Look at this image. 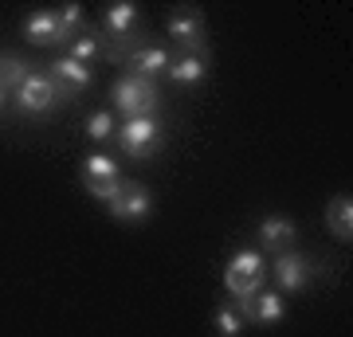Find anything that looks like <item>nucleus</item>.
I'll list each match as a JSON object with an SVG mask.
<instances>
[{
    "label": "nucleus",
    "mask_w": 353,
    "mask_h": 337,
    "mask_svg": "<svg viewBox=\"0 0 353 337\" xmlns=\"http://www.w3.org/2000/svg\"><path fill=\"white\" fill-rule=\"evenodd\" d=\"M161 122L157 118H126L122 122V130H118V141H122V150H126V157H138V161H145V157H153V153L161 150Z\"/></svg>",
    "instance_id": "nucleus-5"
},
{
    "label": "nucleus",
    "mask_w": 353,
    "mask_h": 337,
    "mask_svg": "<svg viewBox=\"0 0 353 337\" xmlns=\"http://www.w3.org/2000/svg\"><path fill=\"white\" fill-rule=\"evenodd\" d=\"M87 138L94 141V145H102V141L114 138V114L110 110H94L87 118Z\"/></svg>",
    "instance_id": "nucleus-21"
},
{
    "label": "nucleus",
    "mask_w": 353,
    "mask_h": 337,
    "mask_svg": "<svg viewBox=\"0 0 353 337\" xmlns=\"http://www.w3.org/2000/svg\"><path fill=\"white\" fill-rule=\"evenodd\" d=\"M79 181H83V188H87L94 200L110 204L114 192L122 188V169H118V161L106 157V153H90L87 161H83V169H79Z\"/></svg>",
    "instance_id": "nucleus-4"
},
{
    "label": "nucleus",
    "mask_w": 353,
    "mask_h": 337,
    "mask_svg": "<svg viewBox=\"0 0 353 337\" xmlns=\"http://www.w3.org/2000/svg\"><path fill=\"white\" fill-rule=\"evenodd\" d=\"M12 99H16V110L20 114H48L51 106H55V99H59V87L51 83V75L32 71V75L12 90Z\"/></svg>",
    "instance_id": "nucleus-7"
},
{
    "label": "nucleus",
    "mask_w": 353,
    "mask_h": 337,
    "mask_svg": "<svg viewBox=\"0 0 353 337\" xmlns=\"http://www.w3.org/2000/svg\"><path fill=\"white\" fill-rule=\"evenodd\" d=\"M51 83L55 87H67V90H83L90 87V67L87 63H75V59H67V55H59V59L51 63Z\"/></svg>",
    "instance_id": "nucleus-16"
},
{
    "label": "nucleus",
    "mask_w": 353,
    "mask_h": 337,
    "mask_svg": "<svg viewBox=\"0 0 353 337\" xmlns=\"http://www.w3.org/2000/svg\"><path fill=\"white\" fill-rule=\"evenodd\" d=\"M243 325H248V318H243V310L236 306V302H224V306L212 314L216 337H243Z\"/></svg>",
    "instance_id": "nucleus-18"
},
{
    "label": "nucleus",
    "mask_w": 353,
    "mask_h": 337,
    "mask_svg": "<svg viewBox=\"0 0 353 337\" xmlns=\"http://www.w3.org/2000/svg\"><path fill=\"white\" fill-rule=\"evenodd\" d=\"M271 275H275V283H279L283 294H299V290L310 287V278H314V263L290 247V251H279V255H275Z\"/></svg>",
    "instance_id": "nucleus-8"
},
{
    "label": "nucleus",
    "mask_w": 353,
    "mask_h": 337,
    "mask_svg": "<svg viewBox=\"0 0 353 337\" xmlns=\"http://www.w3.org/2000/svg\"><path fill=\"white\" fill-rule=\"evenodd\" d=\"M110 216L118 224H141V220H150L153 216V192L138 181H122V188L114 192V200L106 204Z\"/></svg>",
    "instance_id": "nucleus-6"
},
{
    "label": "nucleus",
    "mask_w": 353,
    "mask_h": 337,
    "mask_svg": "<svg viewBox=\"0 0 353 337\" xmlns=\"http://www.w3.org/2000/svg\"><path fill=\"white\" fill-rule=\"evenodd\" d=\"M28 75H32V71H28V63L20 59L16 51H0V87L8 90V94H12Z\"/></svg>",
    "instance_id": "nucleus-19"
},
{
    "label": "nucleus",
    "mask_w": 353,
    "mask_h": 337,
    "mask_svg": "<svg viewBox=\"0 0 353 337\" xmlns=\"http://www.w3.org/2000/svg\"><path fill=\"white\" fill-rule=\"evenodd\" d=\"M106 51H110V39L102 36V32H83V36H75L67 43V59L87 63L90 67V59H94V55H106Z\"/></svg>",
    "instance_id": "nucleus-17"
},
{
    "label": "nucleus",
    "mask_w": 353,
    "mask_h": 337,
    "mask_svg": "<svg viewBox=\"0 0 353 337\" xmlns=\"http://www.w3.org/2000/svg\"><path fill=\"white\" fill-rule=\"evenodd\" d=\"M263 278H267V263L252 247H240L224 267V290L236 298V306H243L255 290H263Z\"/></svg>",
    "instance_id": "nucleus-2"
},
{
    "label": "nucleus",
    "mask_w": 353,
    "mask_h": 337,
    "mask_svg": "<svg viewBox=\"0 0 353 337\" xmlns=\"http://www.w3.org/2000/svg\"><path fill=\"white\" fill-rule=\"evenodd\" d=\"M4 106H8V90L0 87V110H4Z\"/></svg>",
    "instance_id": "nucleus-22"
},
{
    "label": "nucleus",
    "mask_w": 353,
    "mask_h": 337,
    "mask_svg": "<svg viewBox=\"0 0 353 337\" xmlns=\"http://www.w3.org/2000/svg\"><path fill=\"white\" fill-rule=\"evenodd\" d=\"M243 310V318H252V322H259V325H279L283 318H287V306H283V294L279 290H255L252 298L240 306Z\"/></svg>",
    "instance_id": "nucleus-12"
},
{
    "label": "nucleus",
    "mask_w": 353,
    "mask_h": 337,
    "mask_svg": "<svg viewBox=\"0 0 353 337\" xmlns=\"http://www.w3.org/2000/svg\"><path fill=\"white\" fill-rule=\"evenodd\" d=\"M83 4H75V0H71V4H59V8H55V20H59V36L63 39H75V36H83Z\"/></svg>",
    "instance_id": "nucleus-20"
},
{
    "label": "nucleus",
    "mask_w": 353,
    "mask_h": 337,
    "mask_svg": "<svg viewBox=\"0 0 353 337\" xmlns=\"http://www.w3.org/2000/svg\"><path fill=\"white\" fill-rule=\"evenodd\" d=\"M165 75L173 79L176 87H201L208 79V55H173Z\"/></svg>",
    "instance_id": "nucleus-15"
},
{
    "label": "nucleus",
    "mask_w": 353,
    "mask_h": 337,
    "mask_svg": "<svg viewBox=\"0 0 353 337\" xmlns=\"http://www.w3.org/2000/svg\"><path fill=\"white\" fill-rule=\"evenodd\" d=\"M165 32L176 43V55H208V28H204V12L181 4L165 16Z\"/></svg>",
    "instance_id": "nucleus-3"
},
{
    "label": "nucleus",
    "mask_w": 353,
    "mask_h": 337,
    "mask_svg": "<svg viewBox=\"0 0 353 337\" xmlns=\"http://www.w3.org/2000/svg\"><path fill=\"white\" fill-rule=\"evenodd\" d=\"M326 232L338 243H350L353 239V200L350 192H338V196L326 204Z\"/></svg>",
    "instance_id": "nucleus-14"
},
{
    "label": "nucleus",
    "mask_w": 353,
    "mask_h": 337,
    "mask_svg": "<svg viewBox=\"0 0 353 337\" xmlns=\"http://www.w3.org/2000/svg\"><path fill=\"white\" fill-rule=\"evenodd\" d=\"M110 102L122 118H150V114H157V106H161V90H157L153 79H141V75H130L126 71V75L110 87Z\"/></svg>",
    "instance_id": "nucleus-1"
},
{
    "label": "nucleus",
    "mask_w": 353,
    "mask_h": 337,
    "mask_svg": "<svg viewBox=\"0 0 353 337\" xmlns=\"http://www.w3.org/2000/svg\"><path fill=\"white\" fill-rule=\"evenodd\" d=\"M122 59H126L130 75H141V79H153V83H157V75H165V71H169L173 51L153 48V43H134V48H130Z\"/></svg>",
    "instance_id": "nucleus-9"
},
{
    "label": "nucleus",
    "mask_w": 353,
    "mask_h": 337,
    "mask_svg": "<svg viewBox=\"0 0 353 337\" xmlns=\"http://www.w3.org/2000/svg\"><path fill=\"white\" fill-rule=\"evenodd\" d=\"M24 39L36 43V48H55L63 43L59 36V20H55V8H36V12L24 20Z\"/></svg>",
    "instance_id": "nucleus-13"
},
{
    "label": "nucleus",
    "mask_w": 353,
    "mask_h": 337,
    "mask_svg": "<svg viewBox=\"0 0 353 337\" xmlns=\"http://www.w3.org/2000/svg\"><path fill=\"white\" fill-rule=\"evenodd\" d=\"M138 16L141 8L134 0H114L102 8V36L106 39H130L134 36V28H138Z\"/></svg>",
    "instance_id": "nucleus-10"
},
{
    "label": "nucleus",
    "mask_w": 353,
    "mask_h": 337,
    "mask_svg": "<svg viewBox=\"0 0 353 337\" xmlns=\"http://www.w3.org/2000/svg\"><path fill=\"white\" fill-rule=\"evenodd\" d=\"M255 239H259V247H263V251H275V255H279V251L294 247L299 227H294V220H287V216H263V220H259Z\"/></svg>",
    "instance_id": "nucleus-11"
}]
</instances>
